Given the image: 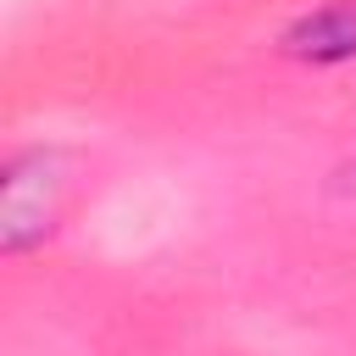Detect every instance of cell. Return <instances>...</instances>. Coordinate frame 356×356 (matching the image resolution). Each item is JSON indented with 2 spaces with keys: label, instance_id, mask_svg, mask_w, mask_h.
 Here are the masks:
<instances>
[{
  "label": "cell",
  "instance_id": "6da1fadb",
  "mask_svg": "<svg viewBox=\"0 0 356 356\" xmlns=\"http://www.w3.org/2000/svg\"><path fill=\"white\" fill-rule=\"evenodd\" d=\"M278 50L300 67H345L356 61V0H323L312 11H300L284 33Z\"/></svg>",
  "mask_w": 356,
  "mask_h": 356
}]
</instances>
